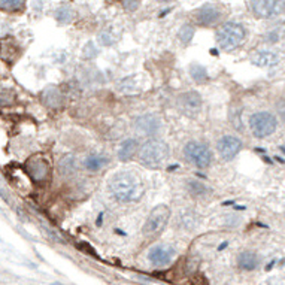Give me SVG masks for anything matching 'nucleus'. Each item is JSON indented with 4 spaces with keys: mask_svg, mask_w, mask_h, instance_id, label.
<instances>
[{
    "mask_svg": "<svg viewBox=\"0 0 285 285\" xmlns=\"http://www.w3.org/2000/svg\"><path fill=\"white\" fill-rule=\"evenodd\" d=\"M276 128H278V118L272 112L261 111L251 115L250 130L257 139H263L273 135Z\"/></svg>",
    "mask_w": 285,
    "mask_h": 285,
    "instance_id": "obj_5",
    "label": "nucleus"
},
{
    "mask_svg": "<svg viewBox=\"0 0 285 285\" xmlns=\"http://www.w3.org/2000/svg\"><path fill=\"white\" fill-rule=\"evenodd\" d=\"M215 35H216V43L221 50L232 51V50H236L237 47H240V43L245 40L247 32L242 24L229 21V23L221 24Z\"/></svg>",
    "mask_w": 285,
    "mask_h": 285,
    "instance_id": "obj_3",
    "label": "nucleus"
},
{
    "mask_svg": "<svg viewBox=\"0 0 285 285\" xmlns=\"http://www.w3.org/2000/svg\"><path fill=\"white\" fill-rule=\"evenodd\" d=\"M109 193L117 202L128 203L136 202L143 194V184L136 175L130 172H118L109 179Z\"/></svg>",
    "mask_w": 285,
    "mask_h": 285,
    "instance_id": "obj_1",
    "label": "nucleus"
},
{
    "mask_svg": "<svg viewBox=\"0 0 285 285\" xmlns=\"http://www.w3.org/2000/svg\"><path fill=\"white\" fill-rule=\"evenodd\" d=\"M54 285H63V284H60V282H55V284Z\"/></svg>",
    "mask_w": 285,
    "mask_h": 285,
    "instance_id": "obj_30",
    "label": "nucleus"
},
{
    "mask_svg": "<svg viewBox=\"0 0 285 285\" xmlns=\"http://www.w3.org/2000/svg\"><path fill=\"white\" fill-rule=\"evenodd\" d=\"M107 163V159L103 154H90L84 160V167L89 172H99Z\"/></svg>",
    "mask_w": 285,
    "mask_h": 285,
    "instance_id": "obj_20",
    "label": "nucleus"
},
{
    "mask_svg": "<svg viewBox=\"0 0 285 285\" xmlns=\"http://www.w3.org/2000/svg\"><path fill=\"white\" fill-rule=\"evenodd\" d=\"M139 143L136 139H125L123 142L120 143L118 146V151H117V156L121 161H128L135 157V154L139 152Z\"/></svg>",
    "mask_w": 285,
    "mask_h": 285,
    "instance_id": "obj_17",
    "label": "nucleus"
},
{
    "mask_svg": "<svg viewBox=\"0 0 285 285\" xmlns=\"http://www.w3.org/2000/svg\"><path fill=\"white\" fill-rule=\"evenodd\" d=\"M143 85H145V82H142L141 76L131 75V76H127L124 79H121L117 85V90L127 96H136L142 91Z\"/></svg>",
    "mask_w": 285,
    "mask_h": 285,
    "instance_id": "obj_14",
    "label": "nucleus"
},
{
    "mask_svg": "<svg viewBox=\"0 0 285 285\" xmlns=\"http://www.w3.org/2000/svg\"><path fill=\"white\" fill-rule=\"evenodd\" d=\"M275 109H276L278 118L281 120V123L285 127V99H279L275 105Z\"/></svg>",
    "mask_w": 285,
    "mask_h": 285,
    "instance_id": "obj_28",
    "label": "nucleus"
},
{
    "mask_svg": "<svg viewBox=\"0 0 285 285\" xmlns=\"http://www.w3.org/2000/svg\"><path fill=\"white\" fill-rule=\"evenodd\" d=\"M26 0H0V6L6 12H18L24 8Z\"/></svg>",
    "mask_w": 285,
    "mask_h": 285,
    "instance_id": "obj_24",
    "label": "nucleus"
},
{
    "mask_svg": "<svg viewBox=\"0 0 285 285\" xmlns=\"http://www.w3.org/2000/svg\"><path fill=\"white\" fill-rule=\"evenodd\" d=\"M57 169H58L60 175L72 177L76 172V159H75V156L73 154H64L57 163Z\"/></svg>",
    "mask_w": 285,
    "mask_h": 285,
    "instance_id": "obj_19",
    "label": "nucleus"
},
{
    "mask_svg": "<svg viewBox=\"0 0 285 285\" xmlns=\"http://www.w3.org/2000/svg\"><path fill=\"white\" fill-rule=\"evenodd\" d=\"M135 130L142 135V136H156L159 135L161 130V120L157 115L152 114H143L141 117H138L133 123Z\"/></svg>",
    "mask_w": 285,
    "mask_h": 285,
    "instance_id": "obj_11",
    "label": "nucleus"
},
{
    "mask_svg": "<svg viewBox=\"0 0 285 285\" xmlns=\"http://www.w3.org/2000/svg\"><path fill=\"white\" fill-rule=\"evenodd\" d=\"M170 208L167 205H157L145 221L143 224V234L146 237H156L159 236L166 226L169 224V220H170Z\"/></svg>",
    "mask_w": 285,
    "mask_h": 285,
    "instance_id": "obj_4",
    "label": "nucleus"
},
{
    "mask_svg": "<svg viewBox=\"0 0 285 285\" xmlns=\"http://www.w3.org/2000/svg\"><path fill=\"white\" fill-rule=\"evenodd\" d=\"M194 36V27L190 24H184L178 30V37L182 43H188Z\"/></svg>",
    "mask_w": 285,
    "mask_h": 285,
    "instance_id": "obj_25",
    "label": "nucleus"
},
{
    "mask_svg": "<svg viewBox=\"0 0 285 285\" xmlns=\"http://www.w3.org/2000/svg\"><path fill=\"white\" fill-rule=\"evenodd\" d=\"M141 5V0H123V8L128 12H135Z\"/></svg>",
    "mask_w": 285,
    "mask_h": 285,
    "instance_id": "obj_29",
    "label": "nucleus"
},
{
    "mask_svg": "<svg viewBox=\"0 0 285 285\" xmlns=\"http://www.w3.org/2000/svg\"><path fill=\"white\" fill-rule=\"evenodd\" d=\"M184 156L190 163L200 169H206L212 161V151L209 149V146L196 141H191L184 146Z\"/></svg>",
    "mask_w": 285,
    "mask_h": 285,
    "instance_id": "obj_6",
    "label": "nucleus"
},
{
    "mask_svg": "<svg viewBox=\"0 0 285 285\" xmlns=\"http://www.w3.org/2000/svg\"><path fill=\"white\" fill-rule=\"evenodd\" d=\"M54 17L57 19V23H60V24H69L72 19H73V11H72L71 6L61 5V6H58L55 9Z\"/></svg>",
    "mask_w": 285,
    "mask_h": 285,
    "instance_id": "obj_21",
    "label": "nucleus"
},
{
    "mask_svg": "<svg viewBox=\"0 0 285 285\" xmlns=\"http://www.w3.org/2000/svg\"><path fill=\"white\" fill-rule=\"evenodd\" d=\"M42 102L43 105L51 109H57L63 105V94L61 91L54 87V85H48L47 89L42 91Z\"/></svg>",
    "mask_w": 285,
    "mask_h": 285,
    "instance_id": "obj_15",
    "label": "nucleus"
},
{
    "mask_svg": "<svg viewBox=\"0 0 285 285\" xmlns=\"http://www.w3.org/2000/svg\"><path fill=\"white\" fill-rule=\"evenodd\" d=\"M175 254H177V251L170 245H157V247L149 250L148 260L154 266H166L173 260Z\"/></svg>",
    "mask_w": 285,
    "mask_h": 285,
    "instance_id": "obj_12",
    "label": "nucleus"
},
{
    "mask_svg": "<svg viewBox=\"0 0 285 285\" xmlns=\"http://www.w3.org/2000/svg\"><path fill=\"white\" fill-rule=\"evenodd\" d=\"M251 61L258 66V68H272V66H276L279 63V55L275 53V51H260V53L254 54Z\"/></svg>",
    "mask_w": 285,
    "mask_h": 285,
    "instance_id": "obj_16",
    "label": "nucleus"
},
{
    "mask_svg": "<svg viewBox=\"0 0 285 285\" xmlns=\"http://www.w3.org/2000/svg\"><path fill=\"white\" fill-rule=\"evenodd\" d=\"M260 265V258L254 251H244L237 255V266L242 270H255Z\"/></svg>",
    "mask_w": 285,
    "mask_h": 285,
    "instance_id": "obj_18",
    "label": "nucleus"
},
{
    "mask_svg": "<svg viewBox=\"0 0 285 285\" xmlns=\"http://www.w3.org/2000/svg\"><path fill=\"white\" fill-rule=\"evenodd\" d=\"M242 149V141L233 135H226L218 139L216 142V151L223 160H233Z\"/></svg>",
    "mask_w": 285,
    "mask_h": 285,
    "instance_id": "obj_10",
    "label": "nucleus"
},
{
    "mask_svg": "<svg viewBox=\"0 0 285 285\" xmlns=\"http://www.w3.org/2000/svg\"><path fill=\"white\" fill-rule=\"evenodd\" d=\"M97 54H99V50H97V47H96L93 42H89V43L84 47V50H82V55H84L85 60H91V58L97 57Z\"/></svg>",
    "mask_w": 285,
    "mask_h": 285,
    "instance_id": "obj_27",
    "label": "nucleus"
},
{
    "mask_svg": "<svg viewBox=\"0 0 285 285\" xmlns=\"http://www.w3.org/2000/svg\"><path fill=\"white\" fill-rule=\"evenodd\" d=\"M99 40H100L102 45L111 47V45H114V42L117 40V36L114 35L111 30H105V32H102V33L99 35Z\"/></svg>",
    "mask_w": 285,
    "mask_h": 285,
    "instance_id": "obj_26",
    "label": "nucleus"
},
{
    "mask_svg": "<svg viewBox=\"0 0 285 285\" xmlns=\"http://www.w3.org/2000/svg\"><path fill=\"white\" fill-rule=\"evenodd\" d=\"M190 75H191V78L199 82V84H203V82H206L208 81V71H206V68L205 66H200V64H196V63H193L191 66H190Z\"/></svg>",
    "mask_w": 285,
    "mask_h": 285,
    "instance_id": "obj_22",
    "label": "nucleus"
},
{
    "mask_svg": "<svg viewBox=\"0 0 285 285\" xmlns=\"http://www.w3.org/2000/svg\"><path fill=\"white\" fill-rule=\"evenodd\" d=\"M177 106L182 114H185L188 117H196L202 111V96L193 90L181 93L177 97Z\"/></svg>",
    "mask_w": 285,
    "mask_h": 285,
    "instance_id": "obj_9",
    "label": "nucleus"
},
{
    "mask_svg": "<svg viewBox=\"0 0 285 285\" xmlns=\"http://www.w3.org/2000/svg\"><path fill=\"white\" fill-rule=\"evenodd\" d=\"M187 188H188V193H190V194H193V196L196 197L205 196V194L209 193V188H208L205 184H202L200 181H196V179L188 181V182H187Z\"/></svg>",
    "mask_w": 285,
    "mask_h": 285,
    "instance_id": "obj_23",
    "label": "nucleus"
},
{
    "mask_svg": "<svg viewBox=\"0 0 285 285\" xmlns=\"http://www.w3.org/2000/svg\"><path fill=\"white\" fill-rule=\"evenodd\" d=\"M26 170L33 182L42 185L50 178V161L43 156H33L26 161Z\"/></svg>",
    "mask_w": 285,
    "mask_h": 285,
    "instance_id": "obj_8",
    "label": "nucleus"
},
{
    "mask_svg": "<svg viewBox=\"0 0 285 285\" xmlns=\"http://www.w3.org/2000/svg\"><path fill=\"white\" fill-rule=\"evenodd\" d=\"M197 21L202 26H212L221 19V11L215 5H203L200 9H197Z\"/></svg>",
    "mask_w": 285,
    "mask_h": 285,
    "instance_id": "obj_13",
    "label": "nucleus"
},
{
    "mask_svg": "<svg viewBox=\"0 0 285 285\" xmlns=\"http://www.w3.org/2000/svg\"><path fill=\"white\" fill-rule=\"evenodd\" d=\"M251 12L257 18L270 19L284 12V0H248Z\"/></svg>",
    "mask_w": 285,
    "mask_h": 285,
    "instance_id": "obj_7",
    "label": "nucleus"
},
{
    "mask_svg": "<svg viewBox=\"0 0 285 285\" xmlns=\"http://www.w3.org/2000/svg\"><path fill=\"white\" fill-rule=\"evenodd\" d=\"M139 161L145 167L149 169H159L170 157V148L169 145L159 139H151L148 142L141 145L138 152Z\"/></svg>",
    "mask_w": 285,
    "mask_h": 285,
    "instance_id": "obj_2",
    "label": "nucleus"
}]
</instances>
